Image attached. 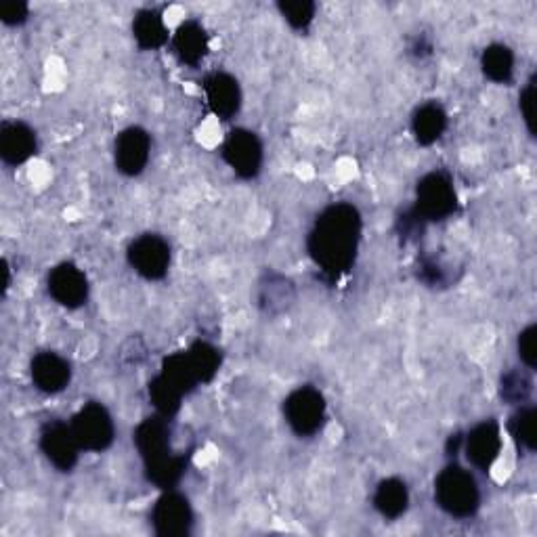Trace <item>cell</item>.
Returning <instances> with one entry per match:
<instances>
[{
	"label": "cell",
	"mask_w": 537,
	"mask_h": 537,
	"mask_svg": "<svg viewBox=\"0 0 537 537\" xmlns=\"http://www.w3.org/2000/svg\"><path fill=\"white\" fill-rule=\"evenodd\" d=\"M418 275H420L422 282L431 284V286L443 282V269L435 261H422Z\"/></svg>",
	"instance_id": "31"
},
{
	"label": "cell",
	"mask_w": 537,
	"mask_h": 537,
	"mask_svg": "<svg viewBox=\"0 0 537 537\" xmlns=\"http://www.w3.org/2000/svg\"><path fill=\"white\" fill-rule=\"evenodd\" d=\"M533 391V380L525 370H510L502 376L500 393L502 399L512 405H523L529 401Z\"/></svg>",
	"instance_id": "26"
},
{
	"label": "cell",
	"mask_w": 537,
	"mask_h": 537,
	"mask_svg": "<svg viewBox=\"0 0 537 537\" xmlns=\"http://www.w3.org/2000/svg\"><path fill=\"white\" fill-rule=\"evenodd\" d=\"M70 426L80 449L87 451H105L116 437V426L110 412L97 401L82 405Z\"/></svg>",
	"instance_id": "6"
},
{
	"label": "cell",
	"mask_w": 537,
	"mask_h": 537,
	"mask_svg": "<svg viewBox=\"0 0 537 537\" xmlns=\"http://www.w3.org/2000/svg\"><path fill=\"white\" fill-rule=\"evenodd\" d=\"M284 414L298 437H313L326 422V399L313 386H300L284 401Z\"/></svg>",
	"instance_id": "5"
},
{
	"label": "cell",
	"mask_w": 537,
	"mask_h": 537,
	"mask_svg": "<svg viewBox=\"0 0 537 537\" xmlns=\"http://www.w3.org/2000/svg\"><path fill=\"white\" fill-rule=\"evenodd\" d=\"M519 357L529 370H535L537 365V326L531 324L519 334Z\"/></svg>",
	"instance_id": "28"
},
{
	"label": "cell",
	"mask_w": 537,
	"mask_h": 537,
	"mask_svg": "<svg viewBox=\"0 0 537 537\" xmlns=\"http://www.w3.org/2000/svg\"><path fill=\"white\" fill-rule=\"evenodd\" d=\"M519 107L523 120L527 124V131L531 137H535V76L527 82V87L521 91V99H519Z\"/></svg>",
	"instance_id": "29"
},
{
	"label": "cell",
	"mask_w": 537,
	"mask_h": 537,
	"mask_svg": "<svg viewBox=\"0 0 537 537\" xmlns=\"http://www.w3.org/2000/svg\"><path fill=\"white\" fill-rule=\"evenodd\" d=\"M152 525L160 537H185L193 527V510L185 496L166 491L152 510Z\"/></svg>",
	"instance_id": "9"
},
{
	"label": "cell",
	"mask_w": 537,
	"mask_h": 537,
	"mask_svg": "<svg viewBox=\"0 0 537 537\" xmlns=\"http://www.w3.org/2000/svg\"><path fill=\"white\" fill-rule=\"evenodd\" d=\"M36 154V133L24 122L0 126V158L9 166L28 162Z\"/></svg>",
	"instance_id": "16"
},
{
	"label": "cell",
	"mask_w": 537,
	"mask_h": 537,
	"mask_svg": "<svg viewBox=\"0 0 537 537\" xmlns=\"http://www.w3.org/2000/svg\"><path fill=\"white\" fill-rule=\"evenodd\" d=\"M447 128V114L439 103H424L412 118V131L420 145L437 143Z\"/></svg>",
	"instance_id": "18"
},
{
	"label": "cell",
	"mask_w": 537,
	"mask_h": 537,
	"mask_svg": "<svg viewBox=\"0 0 537 537\" xmlns=\"http://www.w3.org/2000/svg\"><path fill=\"white\" fill-rule=\"evenodd\" d=\"M481 68L491 82L508 84L514 76V53L500 42L489 45L481 55Z\"/></svg>",
	"instance_id": "21"
},
{
	"label": "cell",
	"mask_w": 537,
	"mask_h": 537,
	"mask_svg": "<svg viewBox=\"0 0 537 537\" xmlns=\"http://www.w3.org/2000/svg\"><path fill=\"white\" fill-rule=\"evenodd\" d=\"M462 445H464V437L462 435H451L449 441H447V456H456Z\"/></svg>",
	"instance_id": "32"
},
{
	"label": "cell",
	"mask_w": 537,
	"mask_h": 537,
	"mask_svg": "<svg viewBox=\"0 0 537 537\" xmlns=\"http://www.w3.org/2000/svg\"><path fill=\"white\" fill-rule=\"evenodd\" d=\"M30 15V7L26 3H7L0 5V21L7 26H21Z\"/></svg>",
	"instance_id": "30"
},
{
	"label": "cell",
	"mask_w": 537,
	"mask_h": 537,
	"mask_svg": "<svg viewBox=\"0 0 537 537\" xmlns=\"http://www.w3.org/2000/svg\"><path fill=\"white\" fill-rule=\"evenodd\" d=\"M361 227L359 210L347 202L332 204L319 214L309 233L307 250L326 277L338 279L355 265Z\"/></svg>",
	"instance_id": "1"
},
{
	"label": "cell",
	"mask_w": 537,
	"mask_h": 537,
	"mask_svg": "<svg viewBox=\"0 0 537 537\" xmlns=\"http://www.w3.org/2000/svg\"><path fill=\"white\" fill-rule=\"evenodd\" d=\"M133 36L143 51H156L166 45L168 30L162 21V15L156 9H143L135 15Z\"/></svg>",
	"instance_id": "20"
},
{
	"label": "cell",
	"mask_w": 537,
	"mask_h": 537,
	"mask_svg": "<svg viewBox=\"0 0 537 537\" xmlns=\"http://www.w3.org/2000/svg\"><path fill=\"white\" fill-rule=\"evenodd\" d=\"M535 424H537V410L533 405H521V410L510 418V424H508L514 441L527 451H535V445H537Z\"/></svg>",
	"instance_id": "25"
},
{
	"label": "cell",
	"mask_w": 537,
	"mask_h": 537,
	"mask_svg": "<svg viewBox=\"0 0 537 537\" xmlns=\"http://www.w3.org/2000/svg\"><path fill=\"white\" fill-rule=\"evenodd\" d=\"M412 51H414V55H418V57H424V55H431L433 47H424V36H420V38L416 40V45L412 47Z\"/></svg>",
	"instance_id": "33"
},
{
	"label": "cell",
	"mask_w": 537,
	"mask_h": 537,
	"mask_svg": "<svg viewBox=\"0 0 537 537\" xmlns=\"http://www.w3.org/2000/svg\"><path fill=\"white\" fill-rule=\"evenodd\" d=\"M204 93L206 101L214 116L221 120H231L242 107V91L240 84L231 74L214 72L204 80Z\"/></svg>",
	"instance_id": "14"
},
{
	"label": "cell",
	"mask_w": 537,
	"mask_h": 537,
	"mask_svg": "<svg viewBox=\"0 0 537 537\" xmlns=\"http://www.w3.org/2000/svg\"><path fill=\"white\" fill-rule=\"evenodd\" d=\"M128 263L149 282H158L170 267V246L156 233H145L128 246Z\"/></svg>",
	"instance_id": "8"
},
{
	"label": "cell",
	"mask_w": 537,
	"mask_h": 537,
	"mask_svg": "<svg viewBox=\"0 0 537 537\" xmlns=\"http://www.w3.org/2000/svg\"><path fill=\"white\" fill-rule=\"evenodd\" d=\"M149 399L164 418H173L181 410L183 393L177 389L173 382H168L162 374H158L149 382Z\"/></svg>",
	"instance_id": "23"
},
{
	"label": "cell",
	"mask_w": 537,
	"mask_h": 537,
	"mask_svg": "<svg viewBox=\"0 0 537 537\" xmlns=\"http://www.w3.org/2000/svg\"><path fill=\"white\" fill-rule=\"evenodd\" d=\"M458 208L454 181L443 170H435L420 179L416 189V217L424 223H439L449 219Z\"/></svg>",
	"instance_id": "4"
},
{
	"label": "cell",
	"mask_w": 537,
	"mask_h": 537,
	"mask_svg": "<svg viewBox=\"0 0 537 537\" xmlns=\"http://www.w3.org/2000/svg\"><path fill=\"white\" fill-rule=\"evenodd\" d=\"M49 294L61 307L78 309L89 298L87 275L72 263H61L49 273Z\"/></svg>",
	"instance_id": "13"
},
{
	"label": "cell",
	"mask_w": 537,
	"mask_h": 537,
	"mask_svg": "<svg viewBox=\"0 0 537 537\" xmlns=\"http://www.w3.org/2000/svg\"><path fill=\"white\" fill-rule=\"evenodd\" d=\"M164 416L143 420L135 431V445L143 460L145 477L160 489L175 487L185 475L187 458L170 445V426Z\"/></svg>",
	"instance_id": "2"
},
{
	"label": "cell",
	"mask_w": 537,
	"mask_h": 537,
	"mask_svg": "<svg viewBox=\"0 0 537 537\" xmlns=\"http://www.w3.org/2000/svg\"><path fill=\"white\" fill-rule=\"evenodd\" d=\"M223 160L242 179H254L263 166V143L252 131L235 128L223 143Z\"/></svg>",
	"instance_id": "7"
},
{
	"label": "cell",
	"mask_w": 537,
	"mask_h": 537,
	"mask_svg": "<svg viewBox=\"0 0 537 537\" xmlns=\"http://www.w3.org/2000/svg\"><path fill=\"white\" fill-rule=\"evenodd\" d=\"M152 152V139L141 126H128L116 139V166L122 175H141Z\"/></svg>",
	"instance_id": "11"
},
{
	"label": "cell",
	"mask_w": 537,
	"mask_h": 537,
	"mask_svg": "<svg viewBox=\"0 0 537 537\" xmlns=\"http://www.w3.org/2000/svg\"><path fill=\"white\" fill-rule=\"evenodd\" d=\"M185 353H187L191 370H193V374H196L200 384H206L214 376H217V372L221 368V353L214 349L210 342H204V340L193 342V345Z\"/></svg>",
	"instance_id": "22"
},
{
	"label": "cell",
	"mask_w": 537,
	"mask_h": 537,
	"mask_svg": "<svg viewBox=\"0 0 537 537\" xmlns=\"http://www.w3.org/2000/svg\"><path fill=\"white\" fill-rule=\"evenodd\" d=\"M277 9L294 30L309 28L317 11L315 3H311V0H282V3L277 5Z\"/></svg>",
	"instance_id": "27"
},
{
	"label": "cell",
	"mask_w": 537,
	"mask_h": 537,
	"mask_svg": "<svg viewBox=\"0 0 537 537\" xmlns=\"http://www.w3.org/2000/svg\"><path fill=\"white\" fill-rule=\"evenodd\" d=\"M40 449L61 472H72V468L78 464L80 445L72 433V426L61 420H51L42 426Z\"/></svg>",
	"instance_id": "10"
},
{
	"label": "cell",
	"mask_w": 537,
	"mask_h": 537,
	"mask_svg": "<svg viewBox=\"0 0 537 537\" xmlns=\"http://www.w3.org/2000/svg\"><path fill=\"white\" fill-rule=\"evenodd\" d=\"M410 506V491L401 479H384L374 491V508L384 519H399Z\"/></svg>",
	"instance_id": "19"
},
{
	"label": "cell",
	"mask_w": 537,
	"mask_h": 537,
	"mask_svg": "<svg viewBox=\"0 0 537 537\" xmlns=\"http://www.w3.org/2000/svg\"><path fill=\"white\" fill-rule=\"evenodd\" d=\"M175 51L189 68H198L208 53V36L204 26L196 19H187L175 34Z\"/></svg>",
	"instance_id": "17"
},
{
	"label": "cell",
	"mask_w": 537,
	"mask_h": 537,
	"mask_svg": "<svg viewBox=\"0 0 537 537\" xmlns=\"http://www.w3.org/2000/svg\"><path fill=\"white\" fill-rule=\"evenodd\" d=\"M160 374L168 382H173L183 395H189L200 384L196 374H193V370H191L187 353H175V355L166 357L164 363H162V372Z\"/></svg>",
	"instance_id": "24"
},
{
	"label": "cell",
	"mask_w": 537,
	"mask_h": 537,
	"mask_svg": "<svg viewBox=\"0 0 537 537\" xmlns=\"http://www.w3.org/2000/svg\"><path fill=\"white\" fill-rule=\"evenodd\" d=\"M464 451L468 462L487 472L493 462L498 460L500 451H502V433H500V424L496 420H485L477 424L472 431L464 437Z\"/></svg>",
	"instance_id": "12"
},
{
	"label": "cell",
	"mask_w": 537,
	"mask_h": 537,
	"mask_svg": "<svg viewBox=\"0 0 537 537\" xmlns=\"http://www.w3.org/2000/svg\"><path fill=\"white\" fill-rule=\"evenodd\" d=\"M30 374H32L36 389H40L42 393H49V395L61 393L72 380L70 363L61 355L51 353V351L38 353L32 359Z\"/></svg>",
	"instance_id": "15"
},
{
	"label": "cell",
	"mask_w": 537,
	"mask_h": 537,
	"mask_svg": "<svg viewBox=\"0 0 537 537\" xmlns=\"http://www.w3.org/2000/svg\"><path fill=\"white\" fill-rule=\"evenodd\" d=\"M435 500L454 519L475 517L481 506V491L468 470L458 464L445 466L435 481Z\"/></svg>",
	"instance_id": "3"
}]
</instances>
